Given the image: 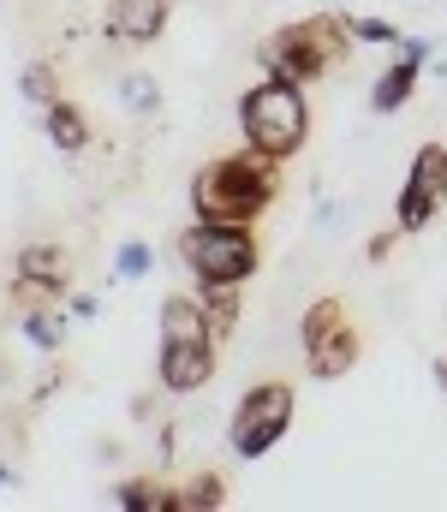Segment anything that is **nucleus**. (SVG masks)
<instances>
[{
	"mask_svg": "<svg viewBox=\"0 0 447 512\" xmlns=\"http://www.w3.org/2000/svg\"><path fill=\"white\" fill-rule=\"evenodd\" d=\"M114 507L120 512H185L179 507V489H167L161 477H126L114 489Z\"/></svg>",
	"mask_w": 447,
	"mask_h": 512,
	"instance_id": "nucleus-15",
	"label": "nucleus"
},
{
	"mask_svg": "<svg viewBox=\"0 0 447 512\" xmlns=\"http://www.w3.org/2000/svg\"><path fill=\"white\" fill-rule=\"evenodd\" d=\"M42 137L60 149V155H78V149H90V114L78 108V102H48L42 108Z\"/></svg>",
	"mask_w": 447,
	"mask_h": 512,
	"instance_id": "nucleus-12",
	"label": "nucleus"
},
{
	"mask_svg": "<svg viewBox=\"0 0 447 512\" xmlns=\"http://www.w3.org/2000/svg\"><path fill=\"white\" fill-rule=\"evenodd\" d=\"M18 96H24V102L42 114L48 102H60V72H54L48 60H30V66L18 72Z\"/></svg>",
	"mask_w": 447,
	"mask_h": 512,
	"instance_id": "nucleus-19",
	"label": "nucleus"
},
{
	"mask_svg": "<svg viewBox=\"0 0 447 512\" xmlns=\"http://www.w3.org/2000/svg\"><path fill=\"white\" fill-rule=\"evenodd\" d=\"M334 6H346V0H334Z\"/></svg>",
	"mask_w": 447,
	"mask_h": 512,
	"instance_id": "nucleus-30",
	"label": "nucleus"
},
{
	"mask_svg": "<svg viewBox=\"0 0 447 512\" xmlns=\"http://www.w3.org/2000/svg\"><path fill=\"white\" fill-rule=\"evenodd\" d=\"M173 447H179V435H173V423H161V435H155V453H161V459H173Z\"/></svg>",
	"mask_w": 447,
	"mask_h": 512,
	"instance_id": "nucleus-26",
	"label": "nucleus"
},
{
	"mask_svg": "<svg viewBox=\"0 0 447 512\" xmlns=\"http://www.w3.org/2000/svg\"><path fill=\"white\" fill-rule=\"evenodd\" d=\"M126 411H132V423H149V417H155V399H144V393H138Z\"/></svg>",
	"mask_w": 447,
	"mask_h": 512,
	"instance_id": "nucleus-27",
	"label": "nucleus"
},
{
	"mask_svg": "<svg viewBox=\"0 0 447 512\" xmlns=\"http://www.w3.org/2000/svg\"><path fill=\"white\" fill-rule=\"evenodd\" d=\"M298 417V393L293 382H257L245 399H239V411H233V423H227V447H233V459H263L269 447H281L287 441V429H293Z\"/></svg>",
	"mask_w": 447,
	"mask_h": 512,
	"instance_id": "nucleus-5",
	"label": "nucleus"
},
{
	"mask_svg": "<svg viewBox=\"0 0 447 512\" xmlns=\"http://www.w3.org/2000/svg\"><path fill=\"white\" fill-rule=\"evenodd\" d=\"M191 298H197V310H203L215 346H221L227 334H239V316H245V280H197Z\"/></svg>",
	"mask_w": 447,
	"mask_h": 512,
	"instance_id": "nucleus-9",
	"label": "nucleus"
},
{
	"mask_svg": "<svg viewBox=\"0 0 447 512\" xmlns=\"http://www.w3.org/2000/svg\"><path fill=\"white\" fill-rule=\"evenodd\" d=\"M346 30H352V42H382V48H400L406 42V30L394 18H358V12H346Z\"/></svg>",
	"mask_w": 447,
	"mask_h": 512,
	"instance_id": "nucleus-21",
	"label": "nucleus"
},
{
	"mask_svg": "<svg viewBox=\"0 0 447 512\" xmlns=\"http://www.w3.org/2000/svg\"><path fill=\"white\" fill-rule=\"evenodd\" d=\"M114 90H120V108H126V114H161V84L149 78L144 66L120 72V84H114Z\"/></svg>",
	"mask_w": 447,
	"mask_h": 512,
	"instance_id": "nucleus-18",
	"label": "nucleus"
},
{
	"mask_svg": "<svg viewBox=\"0 0 447 512\" xmlns=\"http://www.w3.org/2000/svg\"><path fill=\"white\" fill-rule=\"evenodd\" d=\"M447 203V149L442 143H424L412 155V173L400 185V203H394V227L400 233H424Z\"/></svg>",
	"mask_w": 447,
	"mask_h": 512,
	"instance_id": "nucleus-6",
	"label": "nucleus"
},
{
	"mask_svg": "<svg viewBox=\"0 0 447 512\" xmlns=\"http://www.w3.org/2000/svg\"><path fill=\"white\" fill-rule=\"evenodd\" d=\"M436 382H442V393H447V358H436Z\"/></svg>",
	"mask_w": 447,
	"mask_h": 512,
	"instance_id": "nucleus-29",
	"label": "nucleus"
},
{
	"mask_svg": "<svg viewBox=\"0 0 447 512\" xmlns=\"http://www.w3.org/2000/svg\"><path fill=\"white\" fill-rule=\"evenodd\" d=\"M167 30V0H114L108 6V36L114 42H161Z\"/></svg>",
	"mask_w": 447,
	"mask_h": 512,
	"instance_id": "nucleus-10",
	"label": "nucleus"
},
{
	"mask_svg": "<svg viewBox=\"0 0 447 512\" xmlns=\"http://www.w3.org/2000/svg\"><path fill=\"white\" fill-rule=\"evenodd\" d=\"M424 60H430V36H406V42L394 48L388 72L376 78V90H370V108H376V114H400V108L412 102V90H418V72H424Z\"/></svg>",
	"mask_w": 447,
	"mask_h": 512,
	"instance_id": "nucleus-8",
	"label": "nucleus"
},
{
	"mask_svg": "<svg viewBox=\"0 0 447 512\" xmlns=\"http://www.w3.org/2000/svg\"><path fill=\"white\" fill-rule=\"evenodd\" d=\"M179 507L185 512H221L227 507V477H221V471H197V477L179 489Z\"/></svg>",
	"mask_w": 447,
	"mask_h": 512,
	"instance_id": "nucleus-20",
	"label": "nucleus"
},
{
	"mask_svg": "<svg viewBox=\"0 0 447 512\" xmlns=\"http://www.w3.org/2000/svg\"><path fill=\"white\" fill-rule=\"evenodd\" d=\"M281 197V161L257 149L209 155L191 179V221H227V227H257Z\"/></svg>",
	"mask_w": 447,
	"mask_h": 512,
	"instance_id": "nucleus-1",
	"label": "nucleus"
},
{
	"mask_svg": "<svg viewBox=\"0 0 447 512\" xmlns=\"http://www.w3.org/2000/svg\"><path fill=\"white\" fill-rule=\"evenodd\" d=\"M179 262L191 280H251L263 268L257 227H227V221H191L179 233Z\"/></svg>",
	"mask_w": 447,
	"mask_h": 512,
	"instance_id": "nucleus-4",
	"label": "nucleus"
},
{
	"mask_svg": "<svg viewBox=\"0 0 447 512\" xmlns=\"http://www.w3.org/2000/svg\"><path fill=\"white\" fill-rule=\"evenodd\" d=\"M66 304H72V316H84V322H90V316L102 310V298H96V292H72Z\"/></svg>",
	"mask_w": 447,
	"mask_h": 512,
	"instance_id": "nucleus-25",
	"label": "nucleus"
},
{
	"mask_svg": "<svg viewBox=\"0 0 447 512\" xmlns=\"http://www.w3.org/2000/svg\"><path fill=\"white\" fill-rule=\"evenodd\" d=\"M239 131H245V149L269 161H293L310 143V96L287 78H263L239 96Z\"/></svg>",
	"mask_w": 447,
	"mask_h": 512,
	"instance_id": "nucleus-3",
	"label": "nucleus"
},
{
	"mask_svg": "<svg viewBox=\"0 0 447 512\" xmlns=\"http://www.w3.org/2000/svg\"><path fill=\"white\" fill-rule=\"evenodd\" d=\"M12 274L42 280L48 292H66L72 286V256L60 251V245H24V251L12 256Z\"/></svg>",
	"mask_w": 447,
	"mask_h": 512,
	"instance_id": "nucleus-13",
	"label": "nucleus"
},
{
	"mask_svg": "<svg viewBox=\"0 0 447 512\" xmlns=\"http://www.w3.org/2000/svg\"><path fill=\"white\" fill-rule=\"evenodd\" d=\"M358 352H364V340H358V328L352 322H340L328 340H316L310 352H304V370L316 376V382H340L352 364H358Z\"/></svg>",
	"mask_w": 447,
	"mask_h": 512,
	"instance_id": "nucleus-11",
	"label": "nucleus"
},
{
	"mask_svg": "<svg viewBox=\"0 0 447 512\" xmlns=\"http://www.w3.org/2000/svg\"><path fill=\"white\" fill-rule=\"evenodd\" d=\"M179 340H215L203 310H197V298H185V292L161 298V346H179Z\"/></svg>",
	"mask_w": 447,
	"mask_h": 512,
	"instance_id": "nucleus-14",
	"label": "nucleus"
},
{
	"mask_svg": "<svg viewBox=\"0 0 447 512\" xmlns=\"http://www.w3.org/2000/svg\"><path fill=\"white\" fill-rule=\"evenodd\" d=\"M6 298H12L18 310H36V304H60V292H48L42 280H24V274H12V286H6Z\"/></svg>",
	"mask_w": 447,
	"mask_h": 512,
	"instance_id": "nucleus-23",
	"label": "nucleus"
},
{
	"mask_svg": "<svg viewBox=\"0 0 447 512\" xmlns=\"http://www.w3.org/2000/svg\"><path fill=\"white\" fill-rule=\"evenodd\" d=\"M340 322H346V304H340V298H316V304H304V316H298V346L310 352V346L328 340Z\"/></svg>",
	"mask_w": 447,
	"mask_h": 512,
	"instance_id": "nucleus-17",
	"label": "nucleus"
},
{
	"mask_svg": "<svg viewBox=\"0 0 447 512\" xmlns=\"http://www.w3.org/2000/svg\"><path fill=\"white\" fill-rule=\"evenodd\" d=\"M0 489H18V471H12L6 459H0Z\"/></svg>",
	"mask_w": 447,
	"mask_h": 512,
	"instance_id": "nucleus-28",
	"label": "nucleus"
},
{
	"mask_svg": "<svg viewBox=\"0 0 447 512\" xmlns=\"http://www.w3.org/2000/svg\"><path fill=\"white\" fill-rule=\"evenodd\" d=\"M149 268H155V251H149L144 239H126L120 256H114V280H144Z\"/></svg>",
	"mask_w": 447,
	"mask_h": 512,
	"instance_id": "nucleus-22",
	"label": "nucleus"
},
{
	"mask_svg": "<svg viewBox=\"0 0 447 512\" xmlns=\"http://www.w3.org/2000/svg\"><path fill=\"white\" fill-rule=\"evenodd\" d=\"M18 334L36 346V352H60L66 346V316L54 304H36V310H18Z\"/></svg>",
	"mask_w": 447,
	"mask_h": 512,
	"instance_id": "nucleus-16",
	"label": "nucleus"
},
{
	"mask_svg": "<svg viewBox=\"0 0 447 512\" xmlns=\"http://www.w3.org/2000/svg\"><path fill=\"white\" fill-rule=\"evenodd\" d=\"M406 233L400 227H388V233H370V245H364V262H388L394 256V245H400Z\"/></svg>",
	"mask_w": 447,
	"mask_h": 512,
	"instance_id": "nucleus-24",
	"label": "nucleus"
},
{
	"mask_svg": "<svg viewBox=\"0 0 447 512\" xmlns=\"http://www.w3.org/2000/svg\"><path fill=\"white\" fill-rule=\"evenodd\" d=\"M352 30H346V12H322V18H298L287 30H275V36H263V48H257V60H263V72L269 78H287L298 90H310V84H322L328 72H340L346 60H352Z\"/></svg>",
	"mask_w": 447,
	"mask_h": 512,
	"instance_id": "nucleus-2",
	"label": "nucleus"
},
{
	"mask_svg": "<svg viewBox=\"0 0 447 512\" xmlns=\"http://www.w3.org/2000/svg\"><path fill=\"white\" fill-rule=\"evenodd\" d=\"M155 382L173 399H191L197 387L215 382V340H179V346H161V364H155Z\"/></svg>",
	"mask_w": 447,
	"mask_h": 512,
	"instance_id": "nucleus-7",
	"label": "nucleus"
}]
</instances>
